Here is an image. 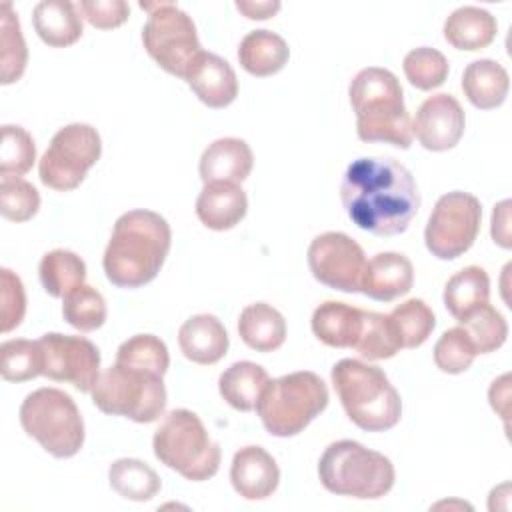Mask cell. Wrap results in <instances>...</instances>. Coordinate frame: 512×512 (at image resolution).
I'll use <instances>...</instances> for the list:
<instances>
[{"label": "cell", "mask_w": 512, "mask_h": 512, "mask_svg": "<svg viewBox=\"0 0 512 512\" xmlns=\"http://www.w3.org/2000/svg\"><path fill=\"white\" fill-rule=\"evenodd\" d=\"M340 200L352 224L374 236L402 234L420 208L412 172L390 156L356 158L344 172Z\"/></svg>", "instance_id": "cell-1"}, {"label": "cell", "mask_w": 512, "mask_h": 512, "mask_svg": "<svg viewBox=\"0 0 512 512\" xmlns=\"http://www.w3.org/2000/svg\"><path fill=\"white\" fill-rule=\"evenodd\" d=\"M172 244V230L164 216L152 210L124 212L110 234L102 266L108 282L118 288H140L152 282Z\"/></svg>", "instance_id": "cell-2"}, {"label": "cell", "mask_w": 512, "mask_h": 512, "mask_svg": "<svg viewBox=\"0 0 512 512\" xmlns=\"http://www.w3.org/2000/svg\"><path fill=\"white\" fill-rule=\"evenodd\" d=\"M356 114V134L362 142H384L410 148L412 120L404 106V90L398 78L380 66L362 68L348 86Z\"/></svg>", "instance_id": "cell-3"}, {"label": "cell", "mask_w": 512, "mask_h": 512, "mask_svg": "<svg viewBox=\"0 0 512 512\" xmlns=\"http://www.w3.org/2000/svg\"><path fill=\"white\" fill-rule=\"evenodd\" d=\"M332 386L346 416L366 432H386L400 422L402 400L382 368L344 358L332 368Z\"/></svg>", "instance_id": "cell-4"}, {"label": "cell", "mask_w": 512, "mask_h": 512, "mask_svg": "<svg viewBox=\"0 0 512 512\" xmlns=\"http://www.w3.org/2000/svg\"><path fill=\"white\" fill-rule=\"evenodd\" d=\"M318 478L332 494L378 500L392 490L396 472L388 456L356 440H338L328 444L322 452Z\"/></svg>", "instance_id": "cell-5"}, {"label": "cell", "mask_w": 512, "mask_h": 512, "mask_svg": "<svg viewBox=\"0 0 512 512\" xmlns=\"http://www.w3.org/2000/svg\"><path fill=\"white\" fill-rule=\"evenodd\" d=\"M154 456L186 480L204 482L220 468L222 450L204 428L198 414L186 408L170 410L152 438Z\"/></svg>", "instance_id": "cell-6"}, {"label": "cell", "mask_w": 512, "mask_h": 512, "mask_svg": "<svg viewBox=\"0 0 512 512\" xmlns=\"http://www.w3.org/2000/svg\"><path fill=\"white\" fill-rule=\"evenodd\" d=\"M328 406L324 380L308 370L284 374L264 388L256 412L268 434L290 438L300 434Z\"/></svg>", "instance_id": "cell-7"}, {"label": "cell", "mask_w": 512, "mask_h": 512, "mask_svg": "<svg viewBox=\"0 0 512 512\" xmlns=\"http://www.w3.org/2000/svg\"><path fill=\"white\" fill-rule=\"evenodd\" d=\"M20 424L54 458H72L84 444V420L70 394L38 388L20 406Z\"/></svg>", "instance_id": "cell-8"}, {"label": "cell", "mask_w": 512, "mask_h": 512, "mask_svg": "<svg viewBox=\"0 0 512 512\" xmlns=\"http://www.w3.org/2000/svg\"><path fill=\"white\" fill-rule=\"evenodd\" d=\"M92 402L104 414L148 424L166 410V386L162 376L154 372L114 364L98 376Z\"/></svg>", "instance_id": "cell-9"}, {"label": "cell", "mask_w": 512, "mask_h": 512, "mask_svg": "<svg viewBox=\"0 0 512 512\" xmlns=\"http://www.w3.org/2000/svg\"><path fill=\"white\" fill-rule=\"evenodd\" d=\"M148 10L142 44L148 56L168 74L184 80L192 62L202 52L192 18L174 2H140Z\"/></svg>", "instance_id": "cell-10"}, {"label": "cell", "mask_w": 512, "mask_h": 512, "mask_svg": "<svg viewBox=\"0 0 512 512\" xmlns=\"http://www.w3.org/2000/svg\"><path fill=\"white\" fill-rule=\"evenodd\" d=\"M102 140L94 126L74 122L60 128L38 164L44 186L68 192L82 184L86 172L100 160Z\"/></svg>", "instance_id": "cell-11"}, {"label": "cell", "mask_w": 512, "mask_h": 512, "mask_svg": "<svg viewBox=\"0 0 512 512\" xmlns=\"http://www.w3.org/2000/svg\"><path fill=\"white\" fill-rule=\"evenodd\" d=\"M482 206L468 192L454 190L440 196L424 230V242L432 256L454 260L468 252L480 232Z\"/></svg>", "instance_id": "cell-12"}, {"label": "cell", "mask_w": 512, "mask_h": 512, "mask_svg": "<svg viewBox=\"0 0 512 512\" xmlns=\"http://www.w3.org/2000/svg\"><path fill=\"white\" fill-rule=\"evenodd\" d=\"M308 268L312 276L340 292H360L366 256L362 246L344 232L318 234L308 246Z\"/></svg>", "instance_id": "cell-13"}, {"label": "cell", "mask_w": 512, "mask_h": 512, "mask_svg": "<svg viewBox=\"0 0 512 512\" xmlns=\"http://www.w3.org/2000/svg\"><path fill=\"white\" fill-rule=\"evenodd\" d=\"M42 376L72 384L80 392H92L100 376V352L84 336L48 332L40 340Z\"/></svg>", "instance_id": "cell-14"}, {"label": "cell", "mask_w": 512, "mask_h": 512, "mask_svg": "<svg viewBox=\"0 0 512 512\" xmlns=\"http://www.w3.org/2000/svg\"><path fill=\"white\" fill-rule=\"evenodd\" d=\"M466 128V114L460 102L452 94L428 96L412 122V136L432 152H444L454 148Z\"/></svg>", "instance_id": "cell-15"}, {"label": "cell", "mask_w": 512, "mask_h": 512, "mask_svg": "<svg viewBox=\"0 0 512 512\" xmlns=\"http://www.w3.org/2000/svg\"><path fill=\"white\" fill-rule=\"evenodd\" d=\"M184 80L208 108H226L238 96V78L234 68L214 52L202 50Z\"/></svg>", "instance_id": "cell-16"}, {"label": "cell", "mask_w": 512, "mask_h": 512, "mask_svg": "<svg viewBox=\"0 0 512 512\" xmlns=\"http://www.w3.org/2000/svg\"><path fill=\"white\" fill-rule=\"evenodd\" d=\"M230 482L242 498L264 500L278 488L280 468L262 446H244L232 458Z\"/></svg>", "instance_id": "cell-17"}, {"label": "cell", "mask_w": 512, "mask_h": 512, "mask_svg": "<svg viewBox=\"0 0 512 512\" xmlns=\"http://www.w3.org/2000/svg\"><path fill=\"white\" fill-rule=\"evenodd\" d=\"M414 284L412 262L398 252H378L366 262L360 292L378 302H392L410 292Z\"/></svg>", "instance_id": "cell-18"}, {"label": "cell", "mask_w": 512, "mask_h": 512, "mask_svg": "<svg viewBox=\"0 0 512 512\" xmlns=\"http://www.w3.org/2000/svg\"><path fill=\"white\" fill-rule=\"evenodd\" d=\"M248 212V198L236 182H208L196 200L198 220L216 232H224L240 224Z\"/></svg>", "instance_id": "cell-19"}, {"label": "cell", "mask_w": 512, "mask_h": 512, "mask_svg": "<svg viewBox=\"0 0 512 512\" xmlns=\"http://www.w3.org/2000/svg\"><path fill=\"white\" fill-rule=\"evenodd\" d=\"M254 166L250 146L242 138H218L200 156L198 172L208 182H244Z\"/></svg>", "instance_id": "cell-20"}, {"label": "cell", "mask_w": 512, "mask_h": 512, "mask_svg": "<svg viewBox=\"0 0 512 512\" xmlns=\"http://www.w3.org/2000/svg\"><path fill=\"white\" fill-rule=\"evenodd\" d=\"M228 332L214 314L190 316L178 330V346L194 364H216L228 352Z\"/></svg>", "instance_id": "cell-21"}, {"label": "cell", "mask_w": 512, "mask_h": 512, "mask_svg": "<svg viewBox=\"0 0 512 512\" xmlns=\"http://www.w3.org/2000/svg\"><path fill=\"white\" fill-rule=\"evenodd\" d=\"M34 30L50 48H66L74 44L82 32V16L70 0H42L32 12Z\"/></svg>", "instance_id": "cell-22"}, {"label": "cell", "mask_w": 512, "mask_h": 512, "mask_svg": "<svg viewBox=\"0 0 512 512\" xmlns=\"http://www.w3.org/2000/svg\"><path fill=\"white\" fill-rule=\"evenodd\" d=\"M362 312L346 302L326 300L312 314V332L330 348H354L362 330Z\"/></svg>", "instance_id": "cell-23"}, {"label": "cell", "mask_w": 512, "mask_h": 512, "mask_svg": "<svg viewBox=\"0 0 512 512\" xmlns=\"http://www.w3.org/2000/svg\"><path fill=\"white\" fill-rule=\"evenodd\" d=\"M462 90L478 110L498 108L510 90V78L502 64L490 58L470 62L462 74Z\"/></svg>", "instance_id": "cell-24"}, {"label": "cell", "mask_w": 512, "mask_h": 512, "mask_svg": "<svg viewBox=\"0 0 512 512\" xmlns=\"http://www.w3.org/2000/svg\"><path fill=\"white\" fill-rule=\"evenodd\" d=\"M496 18L478 6L456 8L444 22V38L456 50L476 52L490 46L496 38Z\"/></svg>", "instance_id": "cell-25"}, {"label": "cell", "mask_w": 512, "mask_h": 512, "mask_svg": "<svg viewBox=\"0 0 512 512\" xmlns=\"http://www.w3.org/2000/svg\"><path fill=\"white\" fill-rule=\"evenodd\" d=\"M288 58L290 48L286 40L270 30H252L240 40L238 46L240 66L256 78H266L280 72Z\"/></svg>", "instance_id": "cell-26"}, {"label": "cell", "mask_w": 512, "mask_h": 512, "mask_svg": "<svg viewBox=\"0 0 512 512\" xmlns=\"http://www.w3.org/2000/svg\"><path fill=\"white\" fill-rule=\"evenodd\" d=\"M238 334L256 352H274L286 340V320L274 306L254 302L240 312Z\"/></svg>", "instance_id": "cell-27"}, {"label": "cell", "mask_w": 512, "mask_h": 512, "mask_svg": "<svg viewBox=\"0 0 512 512\" xmlns=\"http://www.w3.org/2000/svg\"><path fill=\"white\" fill-rule=\"evenodd\" d=\"M268 372L250 360H240L228 366L218 378L220 396L236 410L250 412L256 410V404L268 386Z\"/></svg>", "instance_id": "cell-28"}, {"label": "cell", "mask_w": 512, "mask_h": 512, "mask_svg": "<svg viewBox=\"0 0 512 512\" xmlns=\"http://www.w3.org/2000/svg\"><path fill=\"white\" fill-rule=\"evenodd\" d=\"M38 276H40L42 288L52 298H64L84 284L86 264L76 252L56 248L42 256L38 266Z\"/></svg>", "instance_id": "cell-29"}, {"label": "cell", "mask_w": 512, "mask_h": 512, "mask_svg": "<svg viewBox=\"0 0 512 512\" xmlns=\"http://www.w3.org/2000/svg\"><path fill=\"white\" fill-rule=\"evenodd\" d=\"M444 306L458 320L490 298V278L480 266H466L444 286Z\"/></svg>", "instance_id": "cell-30"}, {"label": "cell", "mask_w": 512, "mask_h": 512, "mask_svg": "<svg viewBox=\"0 0 512 512\" xmlns=\"http://www.w3.org/2000/svg\"><path fill=\"white\" fill-rule=\"evenodd\" d=\"M112 490L134 502H148L160 492V476L138 458H118L108 468Z\"/></svg>", "instance_id": "cell-31"}, {"label": "cell", "mask_w": 512, "mask_h": 512, "mask_svg": "<svg viewBox=\"0 0 512 512\" xmlns=\"http://www.w3.org/2000/svg\"><path fill=\"white\" fill-rule=\"evenodd\" d=\"M354 350L366 360H386L402 350V342L388 314L364 310L362 330Z\"/></svg>", "instance_id": "cell-32"}, {"label": "cell", "mask_w": 512, "mask_h": 512, "mask_svg": "<svg viewBox=\"0 0 512 512\" xmlns=\"http://www.w3.org/2000/svg\"><path fill=\"white\" fill-rule=\"evenodd\" d=\"M458 326L466 330L478 354H490L498 350L508 336V324L504 316L490 302L480 304L478 308L458 318Z\"/></svg>", "instance_id": "cell-33"}, {"label": "cell", "mask_w": 512, "mask_h": 512, "mask_svg": "<svg viewBox=\"0 0 512 512\" xmlns=\"http://www.w3.org/2000/svg\"><path fill=\"white\" fill-rule=\"evenodd\" d=\"M116 364L164 376L170 366V354L166 344L158 336L136 334L118 346Z\"/></svg>", "instance_id": "cell-34"}, {"label": "cell", "mask_w": 512, "mask_h": 512, "mask_svg": "<svg viewBox=\"0 0 512 512\" xmlns=\"http://www.w3.org/2000/svg\"><path fill=\"white\" fill-rule=\"evenodd\" d=\"M0 16H2V20H0V28H2V36H0L2 80L0 82L6 86V84H12V82L22 78V74L26 70L28 50H26V42L22 38L18 16L12 12L10 2H2Z\"/></svg>", "instance_id": "cell-35"}, {"label": "cell", "mask_w": 512, "mask_h": 512, "mask_svg": "<svg viewBox=\"0 0 512 512\" xmlns=\"http://www.w3.org/2000/svg\"><path fill=\"white\" fill-rule=\"evenodd\" d=\"M388 316L398 332L402 348L422 346L436 326L432 308L420 298H410L398 304Z\"/></svg>", "instance_id": "cell-36"}, {"label": "cell", "mask_w": 512, "mask_h": 512, "mask_svg": "<svg viewBox=\"0 0 512 512\" xmlns=\"http://www.w3.org/2000/svg\"><path fill=\"white\" fill-rule=\"evenodd\" d=\"M0 372L6 382H26L42 376V348L38 340L14 338L0 346Z\"/></svg>", "instance_id": "cell-37"}, {"label": "cell", "mask_w": 512, "mask_h": 512, "mask_svg": "<svg viewBox=\"0 0 512 512\" xmlns=\"http://www.w3.org/2000/svg\"><path fill=\"white\" fill-rule=\"evenodd\" d=\"M106 314L108 310L104 296L88 284H82L80 288L64 296L62 316L72 328L80 332H92L100 328L106 322Z\"/></svg>", "instance_id": "cell-38"}, {"label": "cell", "mask_w": 512, "mask_h": 512, "mask_svg": "<svg viewBox=\"0 0 512 512\" xmlns=\"http://www.w3.org/2000/svg\"><path fill=\"white\" fill-rule=\"evenodd\" d=\"M402 68L408 82L418 90H434L442 86L450 72V64L446 56L440 50L430 46H420L410 50L404 56Z\"/></svg>", "instance_id": "cell-39"}, {"label": "cell", "mask_w": 512, "mask_h": 512, "mask_svg": "<svg viewBox=\"0 0 512 512\" xmlns=\"http://www.w3.org/2000/svg\"><path fill=\"white\" fill-rule=\"evenodd\" d=\"M34 160V138L22 126L4 124L0 144V176H22L32 168Z\"/></svg>", "instance_id": "cell-40"}, {"label": "cell", "mask_w": 512, "mask_h": 512, "mask_svg": "<svg viewBox=\"0 0 512 512\" xmlns=\"http://www.w3.org/2000/svg\"><path fill=\"white\" fill-rule=\"evenodd\" d=\"M476 356L478 352L462 326L446 330L434 344V362L446 374L466 372Z\"/></svg>", "instance_id": "cell-41"}, {"label": "cell", "mask_w": 512, "mask_h": 512, "mask_svg": "<svg viewBox=\"0 0 512 512\" xmlns=\"http://www.w3.org/2000/svg\"><path fill=\"white\" fill-rule=\"evenodd\" d=\"M40 208L38 190L20 176L0 178V212L6 220L26 222Z\"/></svg>", "instance_id": "cell-42"}, {"label": "cell", "mask_w": 512, "mask_h": 512, "mask_svg": "<svg viewBox=\"0 0 512 512\" xmlns=\"http://www.w3.org/2000/svg\"><path fill=\"white\" fill-rule=\"evenodd\" d=\"M0 330L6 334L20 326L26 312L22 280L8 268L0 270Z\"/></svg>", "instance_id": "cell-43"}, {"label": "cell", "mask_w": 512, "mask_h": 512, "mask_svg": "<svg viewBox=\"0 0 512 512\" xmlns=\"http://www.w3.org/2000/svg\"><path fill=\"white\" fill-rule=\"evenodd\" d=\"M80 12L94 28L112 30L128 20L130 6L124 0H82Z\"/></svg>", "instance_id": "cell-44"}, {"label": "cell", "mask_w": 512, "mask_h": 512, "mask_svg": "<svg viewBox=\"0 0 512 512\" xmlns=\"http://www.w3.org/2000/svg\"><path fill=\"white\" fill-rule=\"evenodd\" d=\"M510 200H502L492 212V238L498 246L510 248Z\"/></svg>", "instance_id": "cell-45"}, {"label": "cell", "mask_w": 512, "mask_h": 512, "mask_svg": "<svg viewBox=\"0 0 512 512\" xmlns=\"http://www.w3.org/2000/svg\"><path fill=\"white\" fill-rule=\"evenodd\" d=\"M510 376L504 374L498 380L492 382L490 390H488V398H490V406L506 420L508 418V400H510Z\"/></svg>", "instance_id": "cell-46"}, {"label": "cell", "mask_w": 512, "mask_h": 512, "mask_svg": "<svg viewBox=\"0 0 512 512\" xmlns=\"http://www.w3.org/2000/svg\"><path fill=\"white\" fill-rule=\"evenodd\" d=\"M236 8L250 20H266L274 16L280 10L278 0H264V2H248V0H238Z\"/></svg>", "instance_id": "cell-47"}]
</instances>
